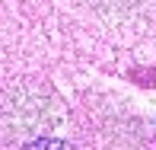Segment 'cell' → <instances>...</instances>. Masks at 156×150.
Here are the masks:
<instances>
[{"mask_svg": "<svg viewBox=\"0 0 156 150\" xmlns=\"http://www.w3.org/2000/svg\"><path fill=\"white\" fill-rule=\"evenodd\" d=\"M23 150H76V147L61 137H32L29 144H23Z\"/></svg>", "mask_w": 156, "mask_h": 150, "instance_id": "1", "label": "cell"}, {"mask_svg": "<svg viewBox=\"0 0 156 150\" xmlns=\"http://www.w3.org/2000/svg\"><path fill=\"white\" fill-rule=\"evenodd\" d=\"M96 3H99V6H102V3H108V6H115L118 0H96ZM118 6H121V3H118Z\"/></svg>", "mask_w": 156, "mask_h": 150, "instance_id": "2", "label": "cell"}]
</instances>
